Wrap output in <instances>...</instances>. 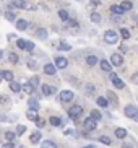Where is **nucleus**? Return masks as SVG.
Returning a JSON list of instances; mask_svg holds the SVG:
<instances>
[{"mask_svg": "<svg viewBox=\"0 0 138 148\" xmlns=\"http://www.w3.org/2000/svg\"><path fill=\"white\" fill-rule=\"evenodd\" d=\"M73 91H68V90H64L57 95V101H60V103H70V101H73Z\"/></svg>", "mask_w": 138, "mask_h": 148, "instance_id": "nucleus-1", "label": "nucleus"}, {"mask_svg": "<svg viewBox=\"0 0 138 148\" xmlns=\"http://www.w3.org/2000/svg\"><path fill=\"white\" fill-rule=\"evenodd\" d=\"M117 39H119V36H117V33L114 29H107L104 33V41L107 44H115Z\"/></svg>", "mask_w": 138, "mask_h": 148, "instance_id": "nucleus-2", "label": "nucleus"}, {"mask_svg": "<svg viewBox=\"0 0 138 148\" xmlns=\"http://www.w3.org/2000/svg\"><path fill=\"white\" fill-rule=\"evenodd\" d=\"M81 114H83V108H81V106H78V104H75L73 108H70V111H68V117L75 121V119H78L80 116H81Z\"/></svg>", "mask_w": 138, "mask_h": 148, "instance_id": "nucleus-3", "label": "nucleus"}, {"mask_svg": "<svg viewBox=\"0 0 138 148\" xmlns=\"http://www.w3.org/2000/svg\"><path fill=\"white\" fill-rule=\"evenodd\" d=\"M109 78H111V82H112V85H114L115 88H119V90L125 88V83L119 78V75H117V73H111V75H109Z\"/></svg>", "mask_w": 138, "mask_h": 148, "instance_id": "nucleus-4", "label": "nucleus"}, {"mask_svg": "<svg viewBox=\"0 0 138 148\" xmlns=\"http://www.w3.org/2000/svg\"><path fill=\"white\" fill-rule=\"evenodd\" d=\"M96 124H98V121H94V119L91 117H86V121L83 122V125H85V130H88V132H91V130H94L96 129Z\"/></svg>", "mask_w": 138, "mask_h": 148, "instance_id": "nucleus-5", "label": "nucleus"}, {"mask_svg": "<svg viewBox=\"0 0 138 148\" xmlns=\"http://www.w3.org/2000/svg\"><path fill=\"white\" fill-rule=\"evenodd\" d=\"M111 64L115 65V67H122V64H124V57H122V54L114 52L112 56H111Z\"/></svg>", "mask_w": 138, "mask_h": 148, "instance_id": "nucleus-6", "label": "nucleus"}, {"mask_svg": "<svg viewBox=\"0 0 138 148\" xmlns=\"http://www.w3.org/2000/svg\"><path fill=\"white\" fill-rule=\"evenodd\" d=\"M124 114H125V117H128V119H133L135 116L138 114V109L135 108V106H125V109H124Z\"/></svg>", "mask_w": 138, "mask_h": 148, "instance_id": "nucleus-7", "label": "nucleus"}, {"mask_svg": "<svg viewBox=\"0 0 138 148\" xmlns=\"http://www.w3.org/2000/svg\"><path fill=\"white\" fill-rule=\"evenodd\" d=\"M41 91H42L44 96H52L55 93V88L52 86V85H42V86H41Z\"/></svg>", "mask_w": 138, "mask_h": 148, "instance_id": "nucleus-8", "label": "nucleus"}, {"mask_svg": "<svg viewBox=\"0 0 138 148\" xmlns=\"http://www.w3.org/2000/svg\"><path fill=\"white\" fill-rule=\"evenodd\" d=\"M67 65H68V60H67L65 57H57L55 59V67L57 69L64 70V69H67Z\"/></svg>", "mask_w": 138, "mask_h": 148, "instance_id": "nucleus-9", "label": "nucleus"}, {"mask_svg": "<svg viewBox=\"0 0 138 148\" xmlns=\"http://www.w3.org/2000/svg\"><path fill=\"white\" fill-rule=\"evenodd\" d=\"M26 117H28V121H38L39 119V116H38V111H36V109H28V111H26Z\"/></svg>", "mask_w": 138, "mask_h": 148, "instance_id": "nucleus-10", "label": "nucleus"}, {"mask_svg": "<svg viewBox=\"0 0 138 148\" xmlns=\"http://www.w3.org/2000/svg\"><path fill=\"white\" fill-rule=\"evenodd\" d=\"M55 70H57V67L54 65V64H46V65H44V73L46 75H55Z\"/></svg>", "mask_w": 138, "mask_h": 148, "instance_id": "nucleus-11", "label": "nucleus"}, {"mask_svg": "<svg viewBox=\"0 0 138 148\" xmlns=\"http://www.w3.org/2000/svg\"><path fill=\"white\" fill-rule=\"evenodd\" d=\"M36 36H38L39 39H47L49 33H47L46 28H38V29H36Z\"/></svg>", "mask_w": 138, "mask_h": 148, "instance_id": "nucleus-12", "label": "nucleus"}, {"mask_svg": "<svg viewBox=\"0 0 138 148\" xmlns=\"http://www.w3.org/2000/svg\"><path fill=\"white\" fill-rule=\"evenodd\" d=\"M99 65L104 72H111V70H112V64L109 60H99Z\"/></svg>", "mask_w": 138, "mask_h": 148, "instance_id": "nucleus-13", "label": "nucleus"}, {"mask_svg": "<svg viewBox=\"0 0 138 148\" xmlns=\"http://www.w3.org/2000/svg\"><path fill=\"white\" fill-rule=\"evenodd\" d=\"M16 29L18 31L28 29V21H26V20H16Z\"/></svg>", "mask_w": 138, "mask_h": 148, "instance_id": "nucleus-14", "label": "nucleus"}, {"mask_svg": "<svg viewBox=\"0 0 138 148\" xmlns=\"http://www.w3.org/2000/svg\"><path fill=\"white\" fill-rule=\"evenodd\" d=\"M10 90H12L13 93H20V91H21V85L13 80V82H10Z\"/></svg>", "mask_w": 138, "mask_h": 148, "instance_id": "nucleus-15", "label": "nucleus"}, {"mask_svg": "<svg viewBox=\"0 0 138 148\" xmlns=\"http://www.w3.org/2000/svg\"><path fill=\"white\" fill-rule=\"evenodd\" d=\"M91 21L96 23V25H101V21H102V16H101L98 12H93V13H91Z\"/></svg>", "mask_w": 138, "mask_h": 148, "instance_id": "nucleus-16", "label": "nucleus"}, {"mask_svg": "<svg viewBox=\"0 0 138 148\" xmlns=\"http://www.w3.org/2000/svg\"><path fill=\"white\" fill-rule=\"evenodd\" d=\"M29 142L31 143H39L41 142V132H33L29 137Z\"/></svg>", "mask_w": 138, "mask_h": 148, "instance_id": "nucleus-17", "label": "nucleus"}, {"mask_svg": "<svg viewBox=\"0 0 138 148\" xmlns=\"http://www.w3.org/2000/svg\"><path fill=\"white\" fill-rule=\"evenodd\" d=\"M10 3H12L15 8H26V2L25 0H12Z\"/></svg>", "mask_w": 138, "mask_h": 148, "instance_id": "nucleus-18", "label": "nucleus"}, {"mask_svg": "<svg viewBox=\"0 0 138 148\" xmlns=\"http://www.w3.org/2000/svg\"><path fill=\"white\" fill-rule=\"evenodd\" d=\"M28 106H29L31 109H36V111H39V108H41V106H39V101L36 99V98H31V99L28 101Z\"/></svg>", "mask_w": 138, "mask_h": 148, "instance_id": "nucleus-19", "label": "nucleus"}, {"mask_svg": "<svg viewBox=\"0 0 138 148\" xmlns=\"http://www.w3.org/2000/svg\"><path fill=\"white\" fill-rule=\"evenodd\" d=\"M111 12H112L114 15H122V13H125V10L122 8L120 5H112V7H111Z\"/></svg>", "mask_w": 138, "mask_h": 148, "instance_id": "nucleus-20", "label": "nucleus"}, {"mask_svg": "<svg viewBox=\"0 0 138 148\" xmlns=\"http://www.w3.org/2000/svg\"><path fill=\"white\" fill-rule=\"evenodd\" d=\"M98 62H99V60H98V57H96V56H88V57H86V64H88L89 67H94Z\"/></svg>", "mask_w": 138, "mask_h": 148, "instance_id": "nucleus-21", "label": "nucleus"}, {"mask_svg": "<svg viewBox=\"0 0 138 148\" xmlns=\"http://www.w3.org/2000/svg\"><path fill=\"white\" fill-rule=\"evenodd\" d=\"M49 122H51L54 127H60L62 125V119L60 117H55V116H52V117L49 119Z\"/></svg>", "mask_w": 138, "mask_h": 148, "instance_id": "nucleus-22", "label": "nucleus"}, {"mask_svg": "<svg viewBox=\"0 0 138 148\" xmlns=\"http://www.w3.org/2000/svg\"><path fill=\"white\" fill-rule=\"evenodd\" d=\"M2 75H3V80H7V82H13V72L12 70H5V72H2Z\"/></svg>", "mask_w": 138, "mask_h": 148, "instance_id": "nucleus-23", "label": "nucleus"}, {"mask_svg": "<svg viewBox=\"0 0 138 148\" xmlns=\"http://www.w3.org/2000/svg\"><path fill=\"white\" fill-rule=\"evenodd\" d=\"M5 18H7L8 21H15V20H16V15H15L13 10H7V12H5Z\"/></svg>", "mask_w": 138, "mask_h": 148, "instance_id": "nucleus-24", "label": "nucleus"}, {"mask_svg": "<svg viewBox=\"0 0 138 148\" xmlns=\"http://www.w3.org/2000/svg\"><path fill=\"white\" fill-rule=\"evenodd\" d=\"M120 7H122L124 10H125V12H128V10H132V8H133V3H132L130 0H124V2L120 3Z\"/></svg>", "mask_w": 138, "mask_h": 148, "instance_id": "nucleus-25", "label": "nucleus"}, {"mask_svg": "<svg viewBox=\"0 0 138 148\" xmlns=\"http://www.w3.org/2000/svg\"><path fill=\"white\" fill-rule=\"evenodd\" d=\"M41 148H57V145L52 142V140H44L42 145H41Z\"/></svg>", "mask_w": 138, "mask_h": 148, "instance_id": "nucleus-26", "label": "nucleus"}, {"mask_svg": "<svg viewBox=\"0 0 138 148\" xmlns=\"http://www.w3.org/2000/svg\"><path fill=\"white\" fill-rule=\"evenodd\" d=\"M99 142H101L102 145H107V147H109V145H112V140L109 138L107 135H101V137H99Z\"/></svg>", "mask_w": 138, "mask_h": 148, "instance_id": "nucleus-27", "label": "nucleus"}, {"mask_svg": "<svg viewBox=\"0 0 138 148\" xmlns=\"http://www.w3.org/2000/svg\"><path fill=\"white\" fill-rule=\"evenodd\" d=\"M28 83H29L31 86H33V88L36 90V88L39 86V77H36V75H34V77H31V78H29V82H28Z\"/></svg>", "mask_w": 138, "mask_h": 148, "instance_id": "nucleus-28", "label": "nucleus"}, {"mask_svg": "<svg viewBox=\"0 0 138 148\" xmlns=\"http://www.w3.org/2000/svg\"><path fill=\"white\" fill-rule=\"evenodd\" d=\"M115 137H117V138H125V137H127V130H125V129H115Z\"/></svg>", "mask_w": 138, "mask_h": 148, "instance_id": "nucleus-29", "label": "nucleus"}, {"mask_svg": "<svg viewBox=\"0 0 138 148\" xmlns=\"http://www.w3.org/2000/svg\"><path fill=\"white\" fill-rule=\"evenodd\" d=\"M28 69L29 70H38V62L34 59H28Z\"/></svg>", "mask_w": 138, "mask_h": 148, "instance_id": "nucleus-30", "label": "nucleus"}, {"mask_svg": "<svg viewBox=\"0 0 138 148\" xmlns=\"http://www.w3.org/2000/svg\"><path fill=\"white\" fill-rule=\"evenodd\" d=\"M59 18H60L62 21H67L68 20V12L67 10H59Z\"/></svg>", "mask_w": 138, "mask_h": 148, "instance_id": "nucleus-31", "label": "nucleus"}, {"mask_svg": "<svg viewBox=\"0 0 138 148\" xmlns=\"http://www.w3.org/2000/svg\"><path fill=\"white\" fill-rule=\"evenodd\" d=\"M96 103H98V104L101 106V108H107V99H106V98H102V96H99V98H98V99H96Z\"/></svg>", "mask_w": 138, "mask_h": 148, "instance_id": "nucleus-32", "label": "nucleus"}, {"mask_svg": "<svg viewBox=\"0 0 138 148\" xmlns=\"http://www.w3.org/2000/svg\"><path fill=\"white\" fill-rule=\"evenodd\" d=\"M107 99H109V101H112L114 104H117V101H119V98H117V95H115V93L107 91Z\"/></svg>", "mask_w": 138, "mask_h": 148, "instance_id": "nucleus-33", "label": "nucleus"}, {"mask_svg": "<svg viewBox=\"0 0 138 148\" xmlns=\"http://www.w3.org/2000/svg\"><path fill=\"white\" fill-rule=\"evenodd\" d=\"M23 91H25L26 95H33V93H34V88L31 86L29 83H26L25 86H23Z\"/></svg>", "mask_w": 138, "mask_h": 148, "instance_id": "nucleus-34", "label": "nucleus"}, {"mask_svg": "<svg viewBox=\"0 0 138 148\" xmlns=\"http://www.w3.org/2000/svg\"><path fill=\"white\" fill-rule=\"evenodd\" d=\"M91 117L94 119V121H101L102 116H101V112L98 111V109H93V111H91Z\"/></svg>", "mask_w": 138, "mask_h": 148, "instance_id": "nucleus-35", "label": "nucleus"}, {"mask_svg": "<svg viewBox=\"0 0 138 148\" xmlns=\"http://www.w3.org/2000/svg\"><path fill=\"white\" fill-rule=\"evenodd\" d=\"M8 60L12 62V64H18V62H20V59H18V56L15 52H10L8 54Z\"/></svg>", "mask_w": 138, "mask_h": 148, "instance_id": "nucleus-36", "label": "nucleus"}, {"mask_svg": "<svg viewBox=\"0 0 138 148\" xmlns=\"http://www.w3.org/2000/svg\"><path fill=\"white\" fill-rule=\"evenodd\" d=\"M120 38H122V39H128V38H130V31L127 29V28H122V29H120Z\"/></svg>", "mask_w": 138, "mask_h": 148, "instance_id": "nucleus-37", "label": "nucleus"}, {"mask_svg": "<svg viewBox=\"0 0 138 148\" xmlns=\"http://www.w3.org/2000/svg\"><path fill=\"white\" fill-rule=\"evenodd\" d=\"M59 49H60V51H72V46L62 41V42H59Z\"/></svg>", "mask_w": 138, "mask_h": 148, "instance_id": "nucleus-38", "label": "nucleus"}, {"mask_svg": "<svg viewBox=\"0 0 138 148\" xmlns=\"http://www.w3.org/2000/svg\"><path fill=\"white\" fill-rule=\"evenodd\" d=\"M94 91H96V88H94V85L93 83H88L86 85V95H94Z\"/></svg>", "mask_w": 138, "mask_h": 148, "instance_id": "nucleus-39", "label": "nucleus"}, {"mask_svg": "<svg viewBox=\"0 0 138 148\" xmlns=\"http://www.w3.org/2000/svg\"><path fill=\"white\" fill-rule=\"evenodd\" d=\"M15 137H16V135L13 134V132H5V140H7V142H13Z\"/></svg>", "mask_w": 138, "mask_h": 148, "instance_id": "nucleus-40", "label": "nucleus"}, {"mask_svg": "<svg viewBox=\"0 0 138 148\" xmlns=\"http://www.w3.org/2000/svg\"><path fill=\"white\" fill-rule=\"evenodd\" d=\"M25 132H26V125H23V124L16 125V135H23Z\"/></svg>", "mask_w": 138, "mask_h": 148, "instance_id": "nucleus-41", "label": "nucleus"}, {"mask_svg": "<svg viewBox=\"0 0 138 148\" xmlns=\"http://www.w3.org/2000/svg\"><path fill=\"white\" fill-rule=\"evenodd\" d=\"M34 49H36L34 42H26V47H25V51H28V52H33Z\"/></svg>", "mask_w": 138, "mask_h": 148, "instance_id": "nucleus-42", "label": "nucleus"}, {"mask_svg": "<svg viewBox=\"0 0 138 148\" xmlns=\"http://www.w3.org/2000/svg\"><path fill=\"white\" fill-rule=\"evenodd\" d=\"M26 42H28V41H25V39H18V41H16V46H18L20 49H25V47H26Z\"/></svg>", "mask_w": 138, "mask_h": 148, "instance_id": "nucleus-43", "label": "nucleus"}, {"mask_svg": "<svg viewBox=\"0 0 138 148\" xmlns=\"http://www.w3.org/2000/svg\"><path fill=\"white\" fill-rule=\"evenodd\" d=\"M8 101H10V98H8V96H5V95H0V103H2V104H7Z\"/></svg>", "mask_w": 138, "mask_h": 148, "instance_id": "nucleus-44", "label": "nucleus"}, {"mask_svg": "<svg viewBox=\"0 0 138 148\" xmlns=\"http://www.w3.org/2000/svg\"><path fill=\"white\" fill-rule=\"evenodd\" d=\"M132 83H135V85H138V72H135V73L132 75Z\"/></svg>", "mask_w": 138, "mask_h": 148, "instance_id": "nucleus-45", "label": "nucleus"}, {"mask_svg": "<svg viewBox=\"0 0 138 148\" xmlns=\"http://www.w3.org/2000/svg\"><path fill=\"white\" fill-rule=\"evenodd\" d=\"M2 148H13V142H5V143L2 145Z\"/></svg>", "mask_w": 138, "mask_h": 148, "instance_id": "nucleus-46", "label": "nucleus"}, {"mask_svg": "<svg viewBox=\"0 0 138 148\" xmlns=\"http://www.w3.org/2000/svg\"><path fill=\"white\" fill-rule=\"evenodd\" d=\"M36 122H38V127H44V125H46V121H44V119H38Z\"/></svg>", "mask_w": 138, "mask_h": 148, "instance_id": "nucleus-47", "label": "nucleus"}, {"mask_svg": "<svg viewBox=\"0 0 138 148\" xmlns=\"http://www.w3.org/2000/svg\"><path fill=\"white\" fill-rule=\"evenodd\" d=\"M119 49H120V52H127V49H128V47H127L125 44H122V46H120Z\"/></svg>", "mask_w": 138, "mask_h": 148, "instance_id": "nucleus-48", "label": "nucleus"}, {"mask_svg": "<svg viewBox=\"0 0 138 148\" xmlns=\"http://www.w3.org/2000/svg\"><path fill=\"white\" fill-rule=\"evenodd\" d=\"M7 39H8V41H13V39H15V34H12V33H10V34L7 36Z\"/></svg>", "mask_w": 138, "mask_h": 148, "instance_id": "nucleus-49", "label": "nucleus"}, {"mask_svg": "<svg viewBox=\"0 0 138 148\" xmlns=\"http://www.w3.org/2000/svg\"><path fill=\"white\" fill-rule=\"evenodd\" d=\"M85 148H96V147H94V145H86Z\"/></svg>", "mask_w": 138, "mask_h": 148, "instance_id": "nucleus-50", "label": "nucleus"}, {"mask_svg": "<svg viewBox=\"0 0 138 148\" xmlns=\"http://www.w3.org/2000/svg\"><path fill=\"white\" fill-rule=\"evenodd\" d=\"M133 121H135V122H138V114H137V116L133 117Z\"/></svg>", "mask_w": 138, "mask_h": 148, "instance_id": "nucleus-51", "label": "nucleus"}, {"mask_svg": "<svg viewBox=\"0 0 138 148\" xmlns=\"http://www.w3.org/2000/svg\"><path fill=\"white\" fill-rule=\"evenodd\" d=\"M2 80H3V75H2V72H0V82H2Z\"/></svg>", "mask_w": 138, "mask_h": 148, "instance_id": "nucleus-52", "label": "nucleus"}, {"mask_svg": "<svg viewBox=\"0 0 138 148\" xmlns=\"http://www.w3.org/2000/svg\"><path fill=\"white\" fill-rule=\"evenodd\" d=\"M2 57H3V51H0V59H2Z\"/></svg>", "mask_w": 138, "mask_h": 148, "instance_id": "nucleus-53", "label": "nucleus"}, {"mask_svg": "<svg viewBox=\"0 0 138 148\" xmlns=\"http://www.w3.org/2000/svg\"><path fill=\"white\" fill-rule=\"evenodd\" d=\"M77 2H80V0H77Z\"/></svg>", "mask_w": 138, "mask_h": 148, "instance_id": "nucleus-54", "label": "nucleus"}]
</instances>
